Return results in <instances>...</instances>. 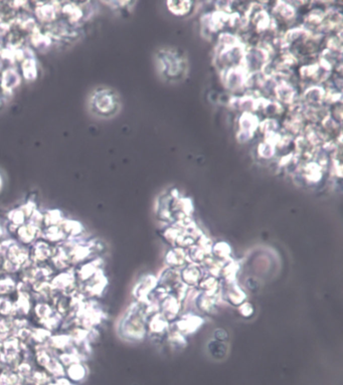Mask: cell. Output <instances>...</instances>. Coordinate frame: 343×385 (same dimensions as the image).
<instances>
[{"label":"cell","instance_id":"3","mask_svg":"<svg viewBox=\"0 0 343 385\" xmlns=\"http://www.w3.org/2000/svg\"><path fill=\"white\" fill-rule=\"evenodd\" d=\"M99 101H97V107L103 114H112L118 109L117 97L113 93H101Z\"/></svg>","mask_w":343,"mask_h":385},{"label":"cell","instance_id":"8","mask_svg":"<svg viewBox=\"0 0 343 385\" xmlns=\"http://www.w3.org/2000/svg\"><path fill=\"white\" fill-rule=\"evenodd\" d=\"M36 232H37L36 226H34L33 224L32 225H26V226H22L19 228L18 236L22 242L29 243L35 238Z\"/></svg>","mask_w":343,"mask_h":385},{"label":"cell","instance_id":"1","mask_svg":"<svg viewBox=\"0 0 343 385\" xmlns=\"http://www.w3.org/2000/svg\"><path fill=\"white\" fill-rule=\"evenodd\" d=\"M156 59L158 71L167 80H180L187 73V61L175 48L159 49Z\"/></svg>","mask_w":343,"mask_h":385},{"label":"cell","instance_id":"15","mask_svg":"<svg viewBox=\"0 0 343 385\" xmlns=\"http://www.w3.org/2000/svg\"><path fill=\"white\" fill-rule=\"evenodd\" d=\"M13 311V304L5 297H0V314L10 315Z\"/></svg>","mask_w":343,"mask_h":385},{"label":"cell","instance_id":"14","mask_svg":"<svg viewBox=\"0 0 343 385\" xmlns=\"http://www.w3.org/2000/svg\"><path fill=\"white\" fill-rule=\"evenodd\" d=\"M15 287V282L7 277V278H1L0 279V295H6L10 294Z\"/></svg>","mask_w":343,"mask_h":385},{"label":"cell","instance_id":"16","mask_svg":"<svg viewBox=\"0 0 343 385\" xmlns=\"http://www.w3.org/2000/svg\"><path fill=\"white\" fill-rule=\"evenodd\" d=\"M46 223H50V224H55L59 221L60 219V216L58 215V211H50L46 216Z\"/></svg>","mask_w":343,"mask_h":385},{"label":"cell","instance_id":"2","mask_svg":"<svg viewBox=\"0 0 343 385\" xmlns=\"http://www.w3.org/2000/svg\"><path fill=\"white\" fill-rule=\"evenodd\" d=\"M53 291H69L74 286V275L71 270L60 272L53 277L50 283Z\"/></svg>","mask_w":343,"mask_h":385},{"label":"cell","instance_id":"11","mask_svg":"<svg viewBox=\"0 0 343 385\" xmlns=\"http://www.w3.org/2000/svg\"><path fill=\"white\" fill-rule=\"evenodd\" d=\"M50 338V331L47 329H35L31 333V339L38 344H42Z\"/></svg>","mask_w":343,"mask_h":385},{"label":"cell","instance_id":"9","mask_svg":"<svg viewBox=\"0 0 343 385\" xmlns=\"http://www.w3.org/2000/svg\"><path fill=\"white\" fill-rule=\"evenodd\" d=\"M67 374L71 379L79 380L85 375V370L80 364L74 363V364H71L69 366V368L67 370Z\"/></svg>","mask_w":343,"mask_h":385},{"label":"cell","instance_id":"13","mask_svg":"<svg viewBox=\"0 0 343 385\" xmlns=\"http://www.w3.org/2000/svg\"><path fill=\"white\" fill-rule=\"evenodd\" d=\"M61 228H62V231L63 232H66V233H69L71 235H76L80 232L81 230V226L77 223V222H74V221H70V220H67V221H64L61 225Z\"/></svg>","mask_w":343,"mask_h":385},{"label":"cell","instance_id":"12","mask_svg":"<svg viewBox=\"0 0 343 385\" xmlns=\"http://www.w3.org/2000/svg\"><path fill=\"white\" fill-rule=\"evenodd\" d=\"M45 238L50 241H60L64 238V233L57 227H50L45 232Z\"/></svg>","mask_w":343,"mask_h":385},{"label":"cell","instance_id":"5","mask_svg":"<svg viewBox=\"0 0 343 385\" xmlns=\"http://www.w3.org/2000/svg\"><path fill=\"white\" fill-rule=\"evenodd\" d=\"M194 2L192 1H168V9L175 16H185L192 12Z\"/></svg>","mask_w":343,"mask_h":385},{"label":"cell","instance_id":"6","mask_svg":"<svg viewBox=\"0 0 343 385\" xmlns=\"http://www.w3.org/2000/svg\"><path fill=\"white\" fill-rule=\"evenodd\" d=\"M99 261H100V259H96V260H93V261L85 263V264L80 266L77 274H78V277L81 281L89 280L97 272V270L100 269Z\"/></svg>","mask_w":343,"mask_h":385},{"label":"cell","instance_id":"4","mask_svg":"<svg viewBox=\"0 0 343 385\" xmlns=\"http://www.w3.org/2000/svg\"><path fill=\"white\" fill-rule=\"evenodd\" d=\"M51 253H52L51 248L45 242L39 241L34 244V247H32L30 258L32 262L36 263L39 261H44L47 258L51 257Z\"/></svg>","mask_w":343,"mask_h":385},{"label":"cell","instance_id":"10","mask_svg":"<svg viewBox=\"0 0 343 385\" xmlns=\"http://www.w3.org/2000/svg\"><path fill=\"white\" fill-rule=\"evenodd\" d=\"M34 312L36 314V316L40 319V321L46 319L47 317L51 316L54 312L51 310V308L47 305V304H44V303H39L35 306L34 308Z\"/></svg>","mask_w":343,"mask_h":385},{"label":"cell","instance_id":"7","mask_svg":"<svg viewBox=\"0 0 343 385\" xmlns=\"http://www.w3.org/2000/svg\"><path fill=\"white\" fill-rule=\"evenodd\" d=\"M72 340L70 336L67 335H58V336H50L48 339L49 347L54 349H65L66 347L71 346Z\"/></svg>","mask_w":343,"mask_h":385},{"label":"cell","instance_id":"17","mask_svg":"<svg viewBox=\"0 0 343 385\" xmlns=\"http://www.w3.org/2000/svg\"><path fill=\"white\" fill-rule=\"evenodd\" d=\"M14 215L11 216V219L13 220V222L17 225V224H20L23 222V213L21 211H14L12 212Z\"/></svg>","mask_w":343,"mask_h":385}]
</instances>
